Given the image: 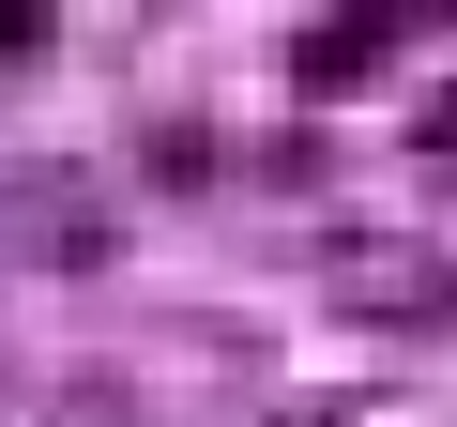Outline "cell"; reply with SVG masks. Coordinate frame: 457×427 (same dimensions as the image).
Returning a JSON list of instances; mask_svg holds the SVG:
<instances>
[{"label":"cell","mask_w":457,"mask_h":427,"mask_svg":"<svg viewBox=\"0 0 457 427\" xmlns=\"http://www.w3.org/2000/svg\"><path fill=\"white\" fill-rule=\"evenodd\" d=\"M442 138H457V107H442Z\"/></svg>","instance_id":"6da1fadb"}]
</instances>
